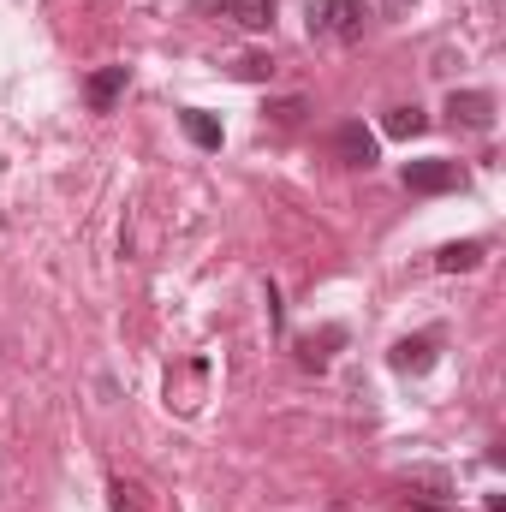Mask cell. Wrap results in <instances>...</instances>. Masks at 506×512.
<instances>
[{"label":"cell","mask_w":506,"mask_h":512,"mask_svg":"<svg viewBox=\"0 0 506 512\" xmlns=\"http://www.w3.org/2000/svg\"><path fill=\"white\" fill-rule=\"evenodd\" d=\"M364 18H370V6H364V0H322V6L310 12V30H316V36L358 42V36H364Z\"/></svg>","instance_id":"obj_1"},{"label":"cell","mask_w":506,"mask_h":512,"mask_svg":"<svg viewBox=\"0 0 506 512\" xmlns=\"http://www.w3.org/2000/svg\"><path fill=\"white\" fill-rule=\"evenodd\" d=\"M459 185H465L459 161H441V155L405 161V191H417V197H441V191H459Z\"/></svg>","instance_id":"obj_2"},{"label":"cell","mask_w":506,"mask_h":512,"mask_svg":"<svg viewBox=\"0 0 506 512\" xmlns=\"http://www.w3.org/2000/svg\"><path fill=\"white\" fill-rule=\"evenodd\" d=\"M334 155H340V161H346V167H364V173H370V167H376V131H364V120H346V126L334 131Z\"/></svg>","instance_id":"obj_3"},{"label":"cell","mask_w":506,"mask_h":512,"mask_svg":"<svg viewBox=\"0 0 506 512\" xmlns=\"http://www.w3.org/2000/svg\"><path fill=\"white\" fill-rule=\"evenodd\" d=\"M435 334H411V340H399L393 352H387V364H393V376H429L435 370Z\"/></svg>","instance_id":"obj_4"},{"label":"cell","mask_w":506,"mask_h":512,"mask_svg":"<svg viewBox=\"0 0 506 512\" xmlns=\"http://www.w3.org/2000/svg\"><path fill=\"white\" fill-rule=\"evenodd\" d=\"M447 114H453V126L489 131L495 126V96H489V90H453V96H447Z\"/></svg>","instance_id":"obj_5"},{"label":"cell","mask_w":506,"mask_h":512,"mask_svg":"<svg viewBox=\"0 0 506 512\" xmlns=\"http://www.w3.org/2000/svg\"><path fill=\"white\" fill-rule=\"evenodd\" d=\"M120 96H126V66H102V72H90V84H84V102H90L96 114H108Z\"/></svg>","instance_id":"obj_6"},{"label":"cell","mask_w":506,"mask_h":512,"mask_svg":"<svg viewBox=\"0 0 506 512\" xmlns=\"http://www.w3.org/2000/svg\"><path fill=\"white\" fill-rule=\"evenodd\" d=\"M483 251H489L483 239H459V245H441V251H435V268H441V274H465V268H477V262H483Z\"/></svg>","instance_id":"obj_7"},{"label":"cell","mask_w":506,"mask_h":512,"mask_svg":"<svg viewBox=\"0 0 506 512\" xmlns=\"http://www.w3.org/2000/svg\"><path fill=\"white\" fill-rule=\"evenodd\" d=\"M239 30H274V0H221Z\"/></svg>","instance_id":"obj_8"},{"label":"cell","mask_w":506,"mask_h":512,"mask_svg":"<svg viewBox=\"0 0 506 512\" xmlns=\"http://www.w3.org/2000/svg\"><path fill=\"white\" fill-rule=\"evenodd\" d=\"M179 126H185V137H191L197 149H221V120H215V114L185 108V114H179Z\"/></svg>","instance_id":"obj_9"},{"label":"cell","mask_w":506,"mask_h":512,"mask_svg":"<svg viewBox=\"0 0 506 512\" xmlns=\"http://www.w3.org/2000/svg\"><path fill=\"white\" fill-rule=\"evenodd\" d=\"M381 131H387V137H417V131H429V114H423V108H393V114L381 120Z\"/></svg>","instance_id":"obj_10"},{"label":"cell","mask_w":506,"mask_h":512,"mask_svg":"<svg viewBox=\"0 0 506 512\" xmlns=\"http://www.w3.org/2000/svg\"><path fill=\"white\" fill-rule=\"evenodd\" d=\"M239 78H245V84H262V78H274V60H268V54H245V60H239Z\"/></svg>","instance_id":"obj_11"},{"label":"cell","mask_w":506,"mask_h":512,"mask_svg":"<svg viewBox=\"0 0 506 512\" xmlns=\"http://www.w3.org/2000/svg\"><path fill=\"white\" fill-rule=\"evenodd\" d=\"M114 512H143V489L137 483H114Z\"/></svg>","instance_id":"obj_12"},{"label":"cell","mask_w":506,"mask_h":512,"mask_svg":"<svg viewBox=\"0 0 506 512\" xmlns=\"http://www.w3.org/2000/svg\"><path fill=\"white\" fill-rule=\"evenodd\" d=\"M274 120H280V126L304 120V96H286V102H274Z\"/></svg>","instance_id":"obj_13"}]
</instances>
